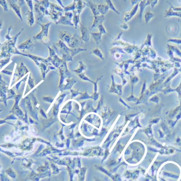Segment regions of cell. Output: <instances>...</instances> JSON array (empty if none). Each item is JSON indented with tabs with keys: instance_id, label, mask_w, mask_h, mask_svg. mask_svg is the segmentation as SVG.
<instances>
[{
	"instance_id": "cell-9",
	"label": "cell",
	"mask_w": 181,
	"mask_h": 181,
	"mask_svg": "<svg viewBox=\"0 0 181 181\" xmlns=\"http://www.w3.org/2000/svg\"><path fill=\"white\" fill-rule=\"evenodd\" d=\"M36 46V45L33 42L31 39L30 38L18 46L17 48L18 50L32 51Z\"/></svg>"
},
{
	"instance_id": "cell-37",
	"label": "cell",
	"mask_w": 181,
	"mask_h": 181,
	"mask_svg": "<svg viewBox=\"0 0 181 181\" xmlns=\"http://www.w3.org/2000/svg\"><path fill=\"white\" fill-rule=\"evenodd\" d=\"M120 26L121 28L123 29L127 30L129 28L128 25L126 23L121 24V25H120Z\"/></svg>"
},
{
	"instance_id": "cell-43",
	"label": "cell",
	"mask_w": 181,
	"mask_h": 181,
	"mask_svg": "<svg viewBox=\"0 0 181 181\" xmlns=\"http://www.w3.org/2000/svg\"><path fill=\"white\" fill-rule=\"evenodd\" d=\"M57 2L59 3L61 5V6L63 8H65V7L62 4L61 1H57Z\"/></svg>"
},
{
	"instance_id": "cell-18",
	"label": "cell",
	"mask_w": 181,
	"mask_h": 181,
	"mask_svg": "<svg viewBox=\"0 0 181 181\" xmlns=\"http://www.w3.org/2000/svg\"><path fill=\"white\" fill-rule=\"evenodd\" d=\"M98 10L100 14V15L105 16V15L107 13L109 8L108 7V5L106 4H98Z\"/></svg>"
},
{
	"instance_id": "cell-13",
	"label": "cell",
	"mask_w": 181,
	"mask_h": 181,
	"mask_svg": "<svg viewBox=\"0 0 181 181\" xmlns=\"http://www.w3.org/2000/svg\"><path fill=\"white\" fill-rule=\"evenodd\" d=\"M105 21V16L102 15H99L94 16V20L92 25L91 27V29L95 27H98V26L100 25L103 23Z\"/></svg>"
},
{
	"instance_id": "cell-8",
	"label": "cell",
	"mask_w": 181,
	"mask_h": 181,
	"mask_svg": "<svg viewBox=\"0 0 181 181\" xmlns=\"http://www.w3.org/2000/svg\"><path fill=\"white\" fill-rule=\"evenodd\" d=\"M80 28L81 33V38L82 40L86 43L89 42L90 38L91 33L86 27H85L81 23H80Z\"/></svg>"
},
{
	"instance_id": "cell-7",
	"label": "cell",
	"mask_w": 181,
	"mask_h": 181,
	"mask_svg": "<svg viewBox=\"0 0 181 181\" xmlns=\"http://www.w3.org/2000/svg\"><path fill=\"white\" fill-rule=\"evenodd\" d=\"M68 46L70 48H75L81 47L83 45V42L82 40L81 37L77 34L72 36L68 42Z\"/></svg>"
},
{
	"instance_id": "cell-11",
	"label": "cell",
	"mask_w": 181,
	"mask_h": 181,
	"mask_svg": "<svg viewBox=\"0 0 181 181\" xmlns=\"http://www.w3.org/2000/svg\"><path fill=\"white\" fill-rule=\"evenodd\" d=\"M11 8L15 12L16 14L20 18V20L23 21V18L21 14L20 7L16 3L15 1H7Z\"/></svg>"
},
{
	"instance_id": "cell-32",
	"label": "cell",
	"mask_w": 181,
	"mask_h": 181,
	"mask_svg": "<svg viewBox=\"0 0 181 181\" xmlns=\"http://www.w3.org/2000/svg\"><path fill=\"white\" fill-rule=\"evenodd\" d=\"M152 35L151 34H148V38H147L146 41L145 42L144 45H148L152 46L151 39H152Z\"/></svg>"
},
{
	"instance_id": "cell-5",
	"label": "cell",
	"mask_w": 181,
	"mask_h": 181,
	"mask_svg": "<svg viewBox=\"0 0 181 181\" xmlns=\"http://www.w3.org/2000/svg\"><path fill=\"white\" fill-rule=\"evenodd\" d=\"M46 45L49 51V56L47 58L48 60L55 67L59 68L65 61L62 59H60L57 55L55 49L51 48L48 44H47Z\"/></svg>"
},
{
	"instance_id": "cell-17",
	"label": "cell",
	"mask_w": 181,
	"mask_h": 181,
	"mask_svg": "<svg viewBox=\"0 0 181 181\" xmlns=\"http://www.w3.org/2000/svg\"><path fill=\"white\" fill-rule=\"evenodd\" d=\"M27 23L30 26H33L35 23V18L33 11H28L26 14Z\"/></svg>"
},
{
	"instance_id": "cell-28",
	"label": "cell",
	"mask_w": 181,
	"mask_h": 181,
	"mask_svg": "<svg viewBox=\"0 0 181 181\" xmlns=\"http://www.w3.org/2000/svg\"><path fill=\"white\" fill-rule=\"evenodd\" d=\"M50 8L52 10H54L63 13L64 12L63 9L60 6L58 5H57L56 4L51 3H50Z\"/></svg>"
},
{
	"instance_id": "cell-30",
	"label": "cell",
	"mask_w": 181,
	"mask_h": 181,
	"mask_svg": "<svg viewBox=\"0 0 181 181\" xmlns=\"http://www.w3.org/2000/svg\"><path fill=\"white\" fill-rule=\"evenodd\" d=\"M11 57H9L6 59H1V68L2 67L5 66V65L7 64L9 62H10V60Z\"/></svg>"
},
{
	"instance_id": "cell-44",
	"label": "cell",
	"mask_w": 181,
	"mask_h": 181,
	"mask_svg": "<svg viewBox=\"0 0 181 181\" xmlns=\"http://www.w3.org/2000/svg\"><path fill=\"white\" fill-rule=\"evenodd\" d=\"M2 20H1V29L2 26Z\"/></svg>"
},
{
	"instance_id": "cell-24",
	"label": "cell",
	"mask_w": 181,
	"mask_h": 181,
	"mask_svg": "<svg viewBox=\"0 0 181 181\" xmlns=\"http://www.w3.org/2000/svg\"><path fill=\"white\" fill-rule=\"evenodd\" d=\"M154 15L150 11H149L147 12L145 14L144 16L146 24L147 25V24L150 21V20L153 18H154Z\"/></svg>"
},
{
	"instance_id": "cell-45",
	"label": "cell",
	"mask_w": 181,
	"mask_h": 181,
	"mask_svg": "<svg viewBox=\"0 0 181 181\" xmlns=\"http://www.w3.org/2000/svg\"><path fill=\"white\" fill-rule=\"evenodd\" d=\"M180 36H181V34H180Z\"/></svg>"
},
{
	"instance_id": "cell-31",
	"label": "cell",
	"mask_w": 181,
	"mask_h": 181,
	"mask_svg": "<svg viewBox=\"0 0 181 181\" xmlns=\"http://www.w3.org/2000/svg\"><path fill=\"white\" fill-rule=\"evenodd\" d=\"M98 29L99 30V32L101 33L102 35L109 34L107 32V31H106V29H105V27H104L103 24L98 26Z\"/></svg>"
},
{
	"instance_id": "cell-1",
	"label": "cell",
	"mask_w": 181,
	"mask_h": 181,
	"mask_svg": "<svg viewBox=\"0 0 181 181\" xmlns=\"http://www.w3.org/2000/svg\"><path fill=\"white\" fill-rule=\"evenodd\" d=\"M24 29H22L17 34L12 37V39L8 42H4L1 44V59L3 58L9 57L13 55H23V53H21L18 48L16 47L17 39L19 36L20 35Z\"/></svg>"
},
{
	"instance_id": "cell-14",
	"label": "cell",
	"mask_w": 181,
	"mask_h": 181,
	"mask_svg": "<svg viewBox=\"0 0 181 181\" xmlns=\"http://www.w3.org/2000/svg\"><path fill=\"white\" fill-rule=\"evenodd\" d=\"M87 6L89 7L94 16L100 15L98 10V4L95 3L93 1H87Z\"/></svg>"
},
{
	"instance_id": "cell-26",
	"label": "cell",
	"mask_w": 181,
	"mask_h": 181,
	"mask_svg": "<svg viewBox=\"0 0 181 181\" xmlns=\"http://www.w3.org/2000/svg\"><path fill=\"white\" fill-rule=\"evenodd\" d=\"M79 66L78 68L76 70H75L74 72H76L78 73H81L83 71L86 70L87 69V67L84 63L83 62V61H79Z\"/></svg>"
},
{
	"instance_id": "cell-4",
	"label": "cell",
	"mask_w": 181,
	"mask_h": 181,
	"mask_svg": "<svg viewBox=\"0 0 181 181\" xmlns=\"http://www.w3.org/2000/svg\"><path fill=\"white\" fill-rule=\"evenodd\" d=\"M38 25L41 26L42 30L38 34L34 36L33 39L35 40H42L46 44H48V31L50 26L52 24V23H48L46 24H40L39 23H36Z\"/></svg>"
},
{
	"instance_id": "cell-2",
	"label": "cell",
	"mask_w": 181,
	"mask_h": 181,
	"mask_svg": "<svg viewBox=\"0 0 181 181\" xmlns=\"http://www.w3.org/2000/svg\"><path fill=\"white\" fill-rule=\"evenodd\" d=\"M56 52L59 51L62 55V59L65 61H72L73 57L81 52L85 51L87 49L81 47L71 48L68 47L66 44L61 40H59L56 45L53 46Z\"/></svg>"
},
{
	"instance_id": "cell-16",
	"label": "cell",
	"mask_w": 181,
	"mask_h": 181,
	"mask_svg": "<svg viewBox=\"0 0 181 181\" xmlns=\"http://www.w3.org/2000/svg\"><path fill=\"white\" fill-rule=\"evenodd\" d=\"M87 5V3L83 1H76V9L78 14H81V13L85 8Z\"/></svg>"
},
{
	"instance_id": "cell-22",
	"label": "cell",
	"mask_w": 181,
	"mask_h": 181,
	"mask_svg": "<svg viewBox=\"0 0 181 181\" xmlns=\"http://www.w3.org/2000/svg\"><path fill=\"white\" fill-rule=\"evenodd\" d=\"M91 54H94L95 55L98 57L102 60H105V58L103 54L102 53L100 50L99 49V48H96L94 49L91 52Z\"/></svg>"
},
{
	"instance_id": "cell-3",
	"label": "cell",
	"mask_w": 181,
	"mask_h": 181,
	"mask_svg": "<svg viewBox=\"0 0 181 181\" xmlns=\"http://www.w3.org/2000/svg\"><path fill=\"white\" fill-rule=\"evenodd\" d=\"M23 56L29 57L39 67L42 72L43 75L45 76L46 72H48L50 70L55 69V67L52 66L51 64L50 63L47 59H44L41 57L29 54H23Z\"/></svg>"
},
{
	"instance_id": "cell-21",
	"label": "cell",
	"mask_w": 181,
	"mask_h": 181,
	"mask_svg": "<svg viewBox=\"0 0 181 181\" xmlns=\"http://www.w3.org/2000/svg\"><path fill=\"white\" fill-rule=\"evenodd\" d=\"M90 34L97 45L100 44L101 43L102 34L100 32L91 33Z\"/></svg>"
},
{
	"instance_id": "cell-12",
	"label": "cell",
	"mask_w": 181,
	"mask_h": 181,
	"mask_svg": "<svg viewBox=\"0 0 181 181\" xmlns=\"http://www.w3.org/2000/svg\"><path fill=\"white\" fill-rule=\"evenodd\" d=\"M152 1H141L139 3V7L140 8V12L139 15V20L140 22L142 21V18L143 12L145 7L151 4Z\"/></svg>"
},
{
	"instance_id": "cell-23",
	"label": "cell",
	"mask_w": 181,
	"mask_h": 181,
	"mask_svg": "<svg viewBox=\"0 0 181 181\" xmlns=\"http://www.w3.org/2000/svg\"><path fill=\"white\" fill-rule=\"evenodd\" d=\"M105 1L109 9H111V10H112L113 11V12H114L115 13H116L118 14H120V12L116 9L114 5L113 4L112 1L108 0V1Z\"/></svg>"
},
{
	"instance_id": "cell-38",
	"label": "cell",
	"mask_w": 181,
	"mask_h": 181,
	"mask_svg": "<svg viewBox=\"0 0 181 181\" xmlns=\"http://www.w3.org/2000/svg\"><path fill=\"white\" fill-rule=\"evenodd\" d=\"M158 2V1H152L150 4L151 7L152 8H154L155 6L157 4Z\"/></svg>"
},
{
	"instance_id": "cell-42",
	"label": "cell",
	"mask_w": 181,
	"mask_h": 181,
	"mask_svg": "<svg viewBox=\"0 0 181 181\" xmlns=\"http://www.w3.org/2000/svg\"><path fill=\"white\" fill-rule=\"evenodd\" d=\"M2 72L6 74H7L9 75H11L12 74V72L8 71L5 70H3Z\"/></svg>"
},
{
	"instance_id": "cell-15",
	"label": "cell",
	"mask_w": 181,
	"mask_h": 181,
	"mask_svg": "<svg viewBox=\"0 0 181 181\" xmlns=\"http://www.w3.org/2000/svg\"><path fill=\"white\" fill-rule=\"evenodd\" d=\"M72 20L70 19L65 16H61L59 20L56 23L57 25H70L74 26L73 23H72Z\"/></svg>"
},
{
	"instance_id": "cell-40",
	"label": "cell",
	"mask_w": 181,
	"mask_h": 181,
	"mask_svg": "<svg viewBox=\"0 0 181 181\" xmlns=\"http://www.w3.org/2000/svg\"><path fill=\"white\" fill-rule=\"evenodd\" d=\"M18 3H18L20 7H21L24 5L25 2V1H18Z\"/></svg>"
},
{
	"instance_id": "cell-6",
	"label": "cell",
	"mask_w": 181,
	"mask_h": 181,
	"mask_svg": "<svg viewBox=\"0 0 181 181\" xmlns=\"http://www.w3.org/2000/svg\"><path fill=\"white\" fill-rule=\"evenodd\" d=\"M36 3L34 5L35 12L36 14L37 23L42 22L43 20L44 16H46V12L48 10L42 4L40 1H35Z\"/></svg>"
},
{
	"instance_id": "cell-34",
	"label": "cell",
	"mask_w": 181,
	"mask_h": 181,
	"mask_svg": "<svg viewBox=\"0 0 181 181\" xmlns=\"http://www.w3.org/2000/svg\"><path fill=\"white\" fill-rule=\"evenodd\" d=\"M65 16L67 17V18L70 19H72L73 17L74 14L73 12H65Z\"/></svg>"
},
{
	"instance_id": "cell-29",
	"label": "cell",
	"mask_w": 181,
	"mask_h": 181,
	"mask_svg": "<svg viewBox=\"0 0 181 181\" xmlns=\"http://www.w3.org/2000/svg\"><path fill=\"white\" fill-rule=\"evenodd\" d=\"M7 1L5 0H1L0 1V4L1 6H2L5 12H8V4H7Z\"/></svg>"
},
{
	"instance_id": "cell-41",
	"label": "cell",
	"mask_w": 181,
	"mask_h": 181,
	"mask_svg": "<svg viewBox=\"0 0 181 181\" xmlns=\"http://www.w3.org/2000/svg\"><path fill=\"white\" fill-rule=\"evenodd\" d=\"M29 84L31 87H33L34 86L33 83V80L31 78L30 79L29 81Z\"/></svg>"
},
{
	"instance_id": "cell-19",
	"label": "cell",
	"mask_w": 181,
	"mask_h": 181,
	"mask_svg": "<svg viewBox=\"0 0 181 181\" xmlns=\"http://www.w3.org/2000/svg\"><path fill=\"white\" fill-rule=\"evenodd\" d=\"M165 17H168L175 16L181 18V12H174L171 9V8L167 10L166 11L165 13Z\"/></svg>"
},
{
	"instance_id": "cell-33",
	"label": "cell",
	"mask_w": 181,
	"mask_h": 181,
	"mask_svg": "<svg viewBox=\"0 0 181 181\" xmlns=\"http://www.w3.org/2000/svg\"><path fill=\"white\" fill-rule=\"evenodd\" d=\"M168 42L174 43L178 44H181V39L170 38L168 40Z\"/></svg>"
},
{
	"instance_id": "cell-20",
	"label": "cell",
	"mask_w": 181,
	"mask_h": 181,
	"mask_svg": "<svg viewBox=\"0 0 181 181\" xmlns=\"http://www.w3.org/2000/svg\"><path fill=\"white\" fill-rule=\"evenodd\" d=\"M73 13L74 16L73 17V22L74 25L75 26V28L76 29L79 27V24L80 23V14H78L77 11L76 10L72 12Z\"/></svg>"
},
{
	"instance_id": "cell-10",
	"label": "cell",
	"mask_w": 181,
	"mask_h": 181,
	"mask_svg": "<svg viewBox=\"0 0 181 181\" xmlns=\"http://www.w3.org/2000/svg\"><path fill=\"white\" fill-rule=\"evenodd\" d=\"M139 3H138L135 5L131 11L124 13V20L125 23H126L129 21L136 14L139 8Z\"/></svg>"
},
{
	"instance_id": "cell-25",
	"label": "cell",
	"mask_w": 181,
	"mask_h": 181,
	"mask_svg": "<svg viewBox=\"0 0 181 181\" xmlns=\"http://www.w3.org/2000/svg\"><path fill=\"white\" fill-rule=\"evenodd\" d=\"M76 9V1H73V2L71 4L69 5L68 6L65 7L64 8V11L66 12H70V11H73L75 10Z\"/></svg>"
},
{
	"instance_id": "cell-39",
	"label": "cell",
	"mask_w": 181,
	"mask_h": 181,
	"mask_svg": "<svg viewBox=\"0 0 181 181\" xmlns=\"http://www.w3.org/2000/svg\"><path fill=\"white\" fill-rule=\"evenodd\" d=\"M141 1H131V3L132 6L134 5H137L138 3L140 2Z\"/></svg>"
},
{
	"instance_id": "cell-36",
	"label": "cell",
	"mask_w": 181,
	"mask_h": 181,
	"mask_svg": "<svg viewBox=\"0 0 181 181\" xmlns=\"http://www.w3.org/2000/svg\"><path fill=\"white\" fill-rule=\"evenodd\" d=\"M25 2L27 3L28 6L29 8L31 10V11H33V1H30V0H27L25 1Z\"/></svg>"
},
{
	"instance_id": "cell-35",
	"label": "cell",
	"mask_w": 181,
	"mask_h": 181,
	"mask_svg": "<svg viewBox=\"0 0 181 181\" xmlns=\"http://www.w3.org/2000/svg\"><path fill=\"white\" fill-rule=\"evenodd\" d=\"M12 26H11L10 27H9L8 28V34L6 35L5 36V38L8 41L11 40L12 39V37H11L10 36V32L11 29H12Z\"/></svg>"
},
{
	"instance_id": "cell-27",
	"label": "cell",
	"mask_w": 181,
	"mask_h": 181,
	"mask_svg": "<svg viewBox=\"0 0 181 181\" xmlns=\"http://www.w3.org/2000/svg\"><path fill=\"white\" fill-rule=\"evenodd\" d=\"M17 69L18 70V72L20 75H22V74H23V73H26L29 72L28 70H27L25 66L24 65L23 63V62L21 63L20 66L19 68Z\"/></svg>"
}]
</instances>
